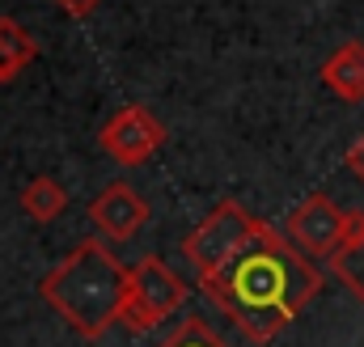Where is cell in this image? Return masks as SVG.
<instances>
[{
  "instance_id": "6",
  "label": "cell",
  "mask_w": 364,
  "mask_h": 347,
  "mask_svg": "<svg viewBox=\"0 0 364 347\" xmlns=\"http://www.w3.org/2000/svg\"><path fill=\"white\" fill-rule=\"evenodd\" d=\"M97 144H102V153L110 157V161H119V166H144L149 157H157L161 153V144H166V127H161V119L149 110V106H119L106 123H102V132H97Z\"/></svg>"
},
{
  "instance_id": "5",
  "label": "cell",
  "mask_w": 364,
  "mask_h": 347,
  "mask_svg": "<svg viewBox=\"0 0 364 347\" xmlns=\"http://www.w3.org/2000/svg\"><path fill=\"white\" fill-rule=\"evenodd\" d=\"M352 216H356V212H343L331 195L314 191V195H305V199L288 212L284 233H288V242H292L301 255L331 259V255L343 246V237L352 233Z\"/></svg>"
},
{
  "instance_id": "3",
  "label": "cell",
  "mask_w": 364,
  "mask_h": 347,
  "mask_svg": "<svg viewBox=\"0 0 364 347\" xmlns=\"http://www.w3.org/2000/svg\"><path fill=\"white\" fill-rule=\"evenodd\" d=\"M259 229H263L259 216H250L237 199H225L191 229V237L182 242V255L191 259V267L199 275H208V271H220Z\"/></svg>"
},
{
  "instance_id": "7",
  "label": "cell",
  "mask_w": 364,
  "mask_h": 347,
  "mask_svg": "<svg viewBox=\"0 0 364 347\" xmlns=\"http://www.w3.org/2000/svg\"><path fill=\"white\" fill-rule=\"evenodd\" d=\"M90 220L106 242H132L149 225V203L132 182H110L90 203Z\"/></svg>"
},
{
  "instance_id": "9",
  "label": "cell",
  "mask_w": 364,
  "mask_h": 347,
  "mask_svg": "<svg viewBox=\"0 0 364 347\" xmlns=\"http://www.w3.org/2000/svg\"><path fill=\"white\" fill-rule=\"evenodd\" d=\"M326 262H331V275L364 305V212L352 216V233L343 237V246Z\"/></svg>"
},
{
  "instance_id": "14",
  "label": "cell",
  "mask_w": 364,
  "mask_h": 347,
  "mask_svg": "<svg viewBox=\"0 0 364 347\" xmlns=\"http://www.w3.org/2000/svg\"><path fill=\"white\" fill-rule=\"evenodd\" d=\"M348 170H352V174L364 182V136L352 144V149H348Z\"/></svg>"
},
{
  "instance_id": "11",
  "label": "cell",
  "mask_w": 364,
  "mask_h": 347,
  "mask_svg": "<svg viewBox=\"0 0 364 347\" xmlns=\"http://www.w3.org/2000/svg\"><path fill=\"white\" fill-rule=\"evenodd\" d=\"M64 208H68V191H64L55 178H30V182H26V191H21V212H26L30 220L51 225V220L64 216Z\"/></svg>"
},
{
  "instance_id": "1",
  "label": "cell",
  "mask_w": 364,
  "mask_h": 347,
  "mask_svg": "<svg viewBox=\"0 0 364 347\" xmlns=\"http://www.w3.org/2000/svg\"><path fill=\"white\" fill-rule=\"evenodd\" d=\"M199 288L237 322V331L250 343H272L322 292V271L284 233L263 225L220 271L199 275Z\"/></svg>"
},
{
  "instance_id": "12",
  "label": "cell",
  "mask_w": 364,
  "mask_h": 347,
  "mask_svg": "<svg viewBox=\"0 0 364 347\" xmlns=\"http://www.w3.org/2000/svg\"><path fill=\"white\" fill-rule=\"evenodd\" d=\"M157 347H229V343H225V339L203 322V318H186L178 331H174L170 339H161Z\"/></svg>"
},
{
  "instance_id": "4",
  "label": "cell",
  "mask_w": 364,
  "mask_h": 347,
  "mask_svg": "<svg viewBox=\"0 0 364 347\" xmlns=\"http://www.w3.org/2000/svg\"><path fill=\"white\" fill-rule=\"evenodd\" d=\"M186 301V284L157 259V255H144V259L132 267V279H127V305H123V326L144 335L153 331L157 322L174 318Z\"/></svg>"
},
{
  "instance_id": "13",
  "label": "cell",
  "mask_w": 364,
  "mask_h": 347,
  "mask_svg": "<svg viewBox=\"0 0 364 347\" xmlns=\"http://www.w3.org/2000/svg\"><path fill=\"white\" fill-rule=\"evenodd\" d=\"M55 4H60L68 17H90V13L97 9V4H102V0H55Z\"/></svg>"
},
{
  "instance_id": "2",
  "label": "cell",
  "mask_w": 364,
  "mask_h": 347,
  "mask_svg": "<svg viewBox=\"0 0 364 347\" xmlns=\"http://www.w3.org/2000/svg\"><path fill=\"white\" fill-rule=\"evenodd\" d=\"M127 279L132 267L114 259V250L102 237H85L73 246V255L55 262L38 279V297L81 335V339H102L127 305Z\"/></svg>"
},
{
  "instance_id": "10",
  "label": "cell",
  "mask_w": 364,
  "mask_h": 347,
  "mask_svg": "<svg viewBox=\"0 0 364 347\" xmlns=\"http://www.w3.org/2000/svg\"><path fill=\"white\" fill-rule=\"evenodd\" d=\"M34 60H38L34 34L26 26H17L13 17H0V85H9L13 77H21Z\"/></svg>"
},
{
  "instance_id": "8",
  "label": "cell",
  "mask_w": 364,
  "mask_h": 347,
  "mask_svg": "<svg viewBox=\"0 0 364 347\" xmlns=\"http://www.w3.org/2000/svg\"><path fill=\"white\" fill-rule=\"evenodd\" d=\"M322 85L339 102H364V47L343 43L326 64H322Z\"/></svg>"
}]
</instances>
